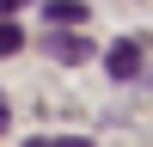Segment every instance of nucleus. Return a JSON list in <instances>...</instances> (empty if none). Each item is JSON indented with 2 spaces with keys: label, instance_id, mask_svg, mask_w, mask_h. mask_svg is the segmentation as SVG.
I'll use <instances>...</instances> for the list:
<instances>
[{
  "label": "nucleus",
  "instance_id": "f257e3e1",
  "mask_svg": "<svg viewBox=\"0 0 153 147\" xmlns=\"http://www.w3.org/2000/svg\"><path fill=\"white\" fill-rule=\"evenodd\" d=\"M135 74H141V43L123 37V43L110 49V80H135Z\"/></svg>",
  "mask_w": 153,
  "mask_h": 147
},
{
  "label": "nucleus",
  "instance_id": "f03ea898",
  "mask_svg": "<svg viewBox=\"0 0 153 147\" xmlns=\"http://www.w3.org/2000/svg\"><path fill=\"white\" fill-rule=\"evenodd\" d=\"M43 12H49V31H55V24H80V19H86L80 0H43Z\"/></svg>",
  "mask_w": 153,
  "mask_h": 147
},
{
  "label": "nucleus",
  "instance_id": "7ed1b4c3",
  "mask_svg": "<svg viewBox=\"0 0 153 147\" xmlns=\"http://www.w3.org/2000/svg\"><path fill=\"white\" fill-rule=\"evenodd\" d=\"M86 37H49V55H61V61H86Z\"/></svg>",
  "mask_w": 153,
  "mask_h": 147
},
{
  "label": "nucleus",
  "instance_id": "20e7f679",
  "mask_svg": "<svg viewBox=\"0 0 153 147\" xmlns=\"http://www.w3.org/2000/svg\"><path fill=\"white\" fill-rule=\"evenodd\" d=\"M25 147H92L86 135H37V141H25Z\"/></svg>",
  "mask_w": 153,
  "mask_h": 147
},
{
  "label": "nucleus",
  "instance_id": "39448f33",
  "mask_svg": "<svg viewBox=\"0 0 153 147\" xmlns=\"http://www.w3.org/2000/svg\"><path fill=\"white\" fill-rule=\"evenodd\" d=\"M12 49H25V37H19V24L6 19V24H0V55H12Z\"/></svg>",
  "mask_w": 153,
  "mask_h": 147
},
{
  "label": "nucleus",
  "instance_id": "423d86ee",
  "mask_svg": "<svg viewBox=\"0 0 153 147\" xmlns=\"http://www.w3.org/2000/svg\"><path fill=\"white\" fill-rule=\"evenodd\" d=\"M0 6H6V12H19V6H31V0H0Z\"/></svg>",
  "mask_w": 153,
  "mask_h": 147
},
{
  "label": "nucleus",
  "instance_id": "0eeeda50",
  "mask_svg": "<svg viewBox=\"0 0 153 147\" xmlns=\"http://www.w3.org/2000/svg\"><path fill=\"white\" fill-rule=\"evenodd\" d=\"M0 129H6V104H0Z\"/></svg>",
  "mask_w": 153,
  "mask_h": 147
}]
</instances>
